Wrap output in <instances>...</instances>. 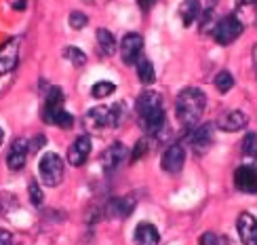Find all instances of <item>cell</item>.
I'll list each match as a JSON object with an SVG mask.
<instances>
[{"label": "cell", "instance_id": "6da1fadb", "mask_svg": "<svg viewBox=\"0 0 257 245\" xmlns=\"http://www.w3.org/2000/svg\"><path fill=\"white\" fill-rule=\"evenodd\" d=\"M135 110L139 116V125L148 135L163 137L165 131H169L167 127V114L163 106V95L156 91H144L137 98Z\"/></svg>", "mask_w": 257, "mask_h": 245}, {"label": "cell", "instance_id": "7a4b0ae2", "mask_svg": "<svg viewBox=\"0 0 257 245\" xmlns=\"http://www.w3.org/2000/svg\"><path fill=\"white\" fill-rule=\"evenodd\" d=\"M207 108V95L196 87H188L184 91H179L177 100H175V114L179 123L192 129L200 123V116L205 114Z\"/></svg>", "mask_w": 257, "mask_h": 245}, {"label": "cell", "instance_id": "3957f363", "mask_svg": "<svg viewBox=\"0 0 257 245\" xmlns=\"http://www.w3.org/2000/svg\"><path fill=\"white\" fill-rule=\"evenodd\" d=\"M38 174L45 186H59L63 182V158L57 152H45L38 163Z\"/></svg>", "mask_w": 257, "mask_h": 245}, {"label": "cell", "instance_id": "277c9868", "mask_svg": "<svg viewBox=\"0 0 257 245\" xmlns=\"http://www.w3.org/2000/svg\"><path fill=\"white\" fill-rule=\"evenodd\" d=\"M242 24L236 15H226L223 19H219L215 28H213V38H215L217 45H232L240 34H242Z\"/></svg>", "mask_w": 257, "mask_h": 245}, {"label": "cell", "instance_id": "5b68a950", "mask_svg": "<svg viewBox=\"0 0 257 245\" xmlns=\"http://www.w3.org/2000/svg\"><path fill=\"white\" fill-rule=\"evenodd\" d=\"M186 165V148L184 144H171L167 150L163 152V158H160V169L171 176H177Z\"/></svg>", "mask_w": 257, "mask_h": 245}, {"label": "cell", "instance_id": "8992f818", "mask_svg": "<svg viewBox=\"0 0 257 245\" xmlns=\"http://www.w3.org/2000/svg\"><path fill=\"white\" fill-rule=\"evenodd\" d=\"M128 158V150L122 142H114L112 146H108L101 154V169L105 174H114L116 169H120L122 163Z\"/></svg>", "mask_w": 257, "mask_h": 245}, {"label": "cell", "instance_id": "52a82bcc", "mask_svg": "<svg viewBox=\"0 0 257 245\" xmlns=\"http://www.w3.org/2000/svg\"><path fill=\"white\" fill-rule=\"evenodd\" d=\"M234 188L242 195H257V167L251 165H240L234 172Z\"/></svg>", "mask_w": 257, "mask_h": 245}, {"label": "cell", "instance_id": "ba28073f", "mask_svg": "<svg viewBox=\"0 0 257 245\" xmlns=\"http://www.w3.org/2000/svg\"><path fill=\"white\" fill-rule=\"evenodd\" d=\"M142 51H144V38L142 34L137 32H128L124 34V38L120 40V57L126 66H133L137 63V59L142 57Z\"/></svg>", "mask_w": 257, "mask_h": 245}, {"label": "cell", "instance_id": "9c48e42d", "mask_svg": "<svg viewBox=\"0 0 257 245\" xmlns=\"http://www.w3.org/2000/svg\"><path fill=\"white\" fill-rule=\"evenodd\" d=\"M213 129H215V125H213V123L192 127L190 146H192V150H194L196 154H205L209 148L213 146Z\"/></svg>", "mask_w": 257, "mask_h": 245}, {"label": "cell", "instance_id": "30bf717a", "mask_svg": "<svg viewBox=\"0 0 257 245\" xmlns=\"http://www.w3.org/2000/svg\"><path fill=\"white\" fill-rule=\"evenodd\" d=\"M19 59V38H7L0 45V76H5L17 66Z\"/></svg>", "mask_w": 257, "mask_h": 245}, {"label": "cell", "instance_id": "8fae6325", "mask_svg": "<svg viewBox=\"0 0 257 245\" xmlns=\"http://www.w3.org/2000/svg\"><path fill=\"white\" fill-rule=\"evenodd\" d=\"M91 137L89 135H78L76 140L72 142V146L68 148V163L72 167H82L84 163H87V158L91 154Z\"/></svg>", "mask_w": 257, "mask_h": 245}, {"label": "cell", "instance_id": "7c38bea8", "mask_svg": "<svg viewBox=\"0 0 257 245\" xmlns=\"http://www.w3.org/2000/svg\"><path fill=\"white\" fill-rule=\"evenodd\" d=\"M42 121L55 125L59 129H72L74 127V116L63 106H42Z\"/></svg>", "mask_w": 257, "mask_h": 245}, {"label": "cell", "instance_id": "4fadbf2b", "mask_svg": "<svg viewBox=\"0 0 257 245\" xmlns=\"http://www.w3.org/2000/svg\"><path fill=\"white\" fill-rule=\"evenodd\" d=\"M133 207H135V201L131 197H112L103 205V214L108 220H124L133 211Z\"/></svg>", "mask_w": 257, "mask_h": 245}, {"label": "cell", "instance_id": "5bb4252c", "mask_svg": "<svg viewBox=\"0 0 257 245\" xmlns=\"http://www.w3.org/2000/svg\"><path fill=\"white\" fill-rule=\"evenodd\" d=\"M28 140L24 137H17V140L11 144L9 152H7V167L11 172H21L26 167V161H28Z\"/></svg>", "mask_w": 257, "mask_h": 245}, {"label": "cell", "instance_id": "9a60e30c", "mask_svg": "<svg viewBox=\"0 0 257 245\" xmlns=\"http://www.w3.org/2000/svg\"><path fill=\"white\" fill-rule=\"evenodd\" d=\"M238 228V237L242 245H257V218L249 211H242L236 222Z\"/></svg>", "mask_w": 257, "mask_h": 245}, {"label": "cell", "instance_id": "2e32d148", "mask_svg": "<svg viewBox=\"0 0 257 245\" xmlns=\"http://www.w3.org/2000/svg\"><path fill=\"white\" fill-rule=\"evenodd\" d=\"M217 129L226 131V133H234V131H240L247 127V116H244L240 110H228L219 114V119L215 123Z\"/></svg>", "mask_w": 257, "mask_h": 245}, {"label": "cell", "instance_id": "e0dca14e", "mask_svg": "<svg viewBox=\"0 0 257 245\" xmlns=\"http://www.w3.org/2000/svg\"><path fill=\"white\" fill-rule=\"evenodd\" d=\"M87 131L91 133H99L103 127H108V106H97V108H91L82 119Z\"/></svg>", "mask_w": 257, "mask_h": 245}, {"label": "cell", "instance_id": "ac0fdd59", "mask_svg": "<svg viewBox=\"0 0 257 245\" xmlns=\"http://www.w3.org/2000/svg\"><path fill=\"white\" fill-rule=\"evenodd\" d=\"M158 243H160V235L154 224L142 222L135 228V245H158Z\"/></svg>", "mask_w": 257, "mask_h": 245}, {"label": "cell", "instance_id": "d6986e66", "mask_svg": "<svg viewBox=\"0 0 257 245\" xmlns=\"http://www.w3.org/2000/svg\"><path fill=\"white\" fill-rule=\"evenodd\" d=\"M95 38H97V53L101 57H112L114 51H116V38L112 36L110 30L99 28L95 32Z\"/></svg>", "mask_w": 257, "mask_h": 245}, {"label": "cell", "instance_id": "ffe728a7", "mask_svg": "<svg viewBox=\"0 0 257 245\" xmlns=\"http://www.w3.org/2000/svg\"><path fill=\"white\" fill-rule=\"evenodd\" d=\"M200 15V7H198V0H184V5L179 7V17H181V24L184 26H192Z\"/></svg>", "mask_w": 257, "mask_h": 245}, {"label": "cell", "instance_id": "44dd1931", "mask_svg": "<svg viewBox=\"0 0 257 245\" xmlns=\"http://www.w3.org/2000/svg\"><path fill=\"white\" fill-rule=\"evenodd\" d=\"M135 66H137V76H139V80H142L144 85H152V83L156 80L154 63L150 61V59H146V57H139Z\"/></svg>", "mask_w": 257, "mask_h": 245}, {"label": "cell", "instance_id": "7402d4cb", "mask_svg": "<svg viewBox=\"0 0 257 245\" xmlns=\"http://www.w3.org/2000/svg\"><path fill=\"white\" fill-rule=\"evenodd\" d=\"M240 154L244 161H249V163H255V158H257V133H247L242 137V144H240Z\"/></svg>", "mask_w": 257, "mask_h": 245}, {"label": "cell", "instance_id": "603a6c76", "mask_svg": "<svg viewBox=\"0 0 257 245\" xmlns=\"http://www.w3.org/2000/svg\"><path fill=\"white\" fill-rule=\"evenodd\" d=\"M63 57H66L74 68H82L84 63H87V55H84V51H80L78 47H66L63 49Z\"/></svg>", "mask_w": 257, "mask_h": 245}, {"label": "cell", "instance_id": "cb8c5ba5", "mask_svg": "<svg viewBox=\"0 0 257 245\" xmlns=\"http://www.w3.org/2000/svg\"><path fill=\"white\" fill-rule=\"evenodd\" d=\"M116 91V85L110 83V80H99V83H95L93 85V89H91V95L95 100H103V98H108V95H112Z\"/></svg>", "mask_w": 257, "mask_h": 245}, {"label": "cell", "instance_id": "d4e9b609", "mask_svg": "<svg viewBox=\"0 0 257 245\" xmlns=\"http://www.w3.org/2000/svg\"><path fill=\"white\" fill-rule=\"evenodd\" d=\"M213 85H215V89L219 93H228L234 87V76L228 70H221V72H217V76H215V80H213Z\"/></svg>", "mask_w": 257, "mask_h": 245}, {"label": "cell", "instance_id": "484cf974", "mask_svg": "<svg viewBox=\"0 0 257 245\" xmlns=\"http://www.w3.org/2000/svg\"><path fill=\"white\" fill-rule=\"evenodd\" d=\"M148 152H150V140H148V137H142V140L135 144V148L131 150V154H128V161H131V163L142 161V158H144Z\"/></svg>", "mask_w": 257, "mask_h": 245}, {"label": "cell", "instance_id": "4316f807", "mask_svg": "<svg viewBox=\"0 0 257 245\" xmlns=\"http://www.w3.org/2000/svg\"><path fill=\"white\" fill-rule=\"evenodd\" d=\"M28 195H30V201H32V205H42V190H40V186H38V182L36 180H32V182L28 184Z\"/></svg>", "mask_w": 257, "mask_h": 245}, {"label": "cell", "instance_id": "83f0119b", "mask_svg": "<svg viewBox=\"0 0 257 245\" xmlns=\"http://www.w3.org/2000/svg\"><path fill=\"white\" fill-rule=\"evenodd\" d=\"M87 24H89V17L84 13H80V11H72V13H70V26L74 30H82Z\"/></svg>", "mask_w": 257, "mask_h": 245}, {"label": "cell", "instance_id": "f1b7e54d", "mask_svg": "<svg viewBox=\"0 0 257 245\" xmlns=\"http://www.w3.org/2000/svg\"><path fill=\"white\" fill-rule=\"evenodd\" d=\"M198 245H228V241L221 235H215V232H205V235L200 237Z\"/></svg>", "mask_w": 257, "mask_h": 245}, {"label": "cell", "instance_id": "f546056e", "mask_svg": "<svg viewBox=\"0 0 257 245\" xmlns=\"http://www.w3.org/2000/svg\"><path fill=\"white\" fill-rule=\"evenodd\" d=\"M17 207V199L13 195L9 193H0V209H3V214H7V211L15 209Z\"/></svg>", "mask_w": 257, "mask_h": 245}, {"label": "cell", "instance_id": "4dcf8cb0", "mask_svg": "<svg viewBox=\"0 0 257 245\" xmlns=\"http://www.w3.org/2000/svg\"><path fill=\"white\" fill-rule=\"evenodd\" d=\"M45 135H36V137H32V140L28 142V152H32V154H36L42 146H45Z\"/></svg>", "mask_w": 257, "mask_h": 245}, {"label": "cell", "instance_id": "1f68e13d", "mask_svg": "<svg viewBox=\"0 0 257 245\" xmlns=\"http://www.w3.org/2000/svg\"><path fill=\"white\" fill-rule=\"evenodd\" d=\"M13 235H11L9 230H5V228H0V245H13Z\"/></svg>", "mask_w": 257, "mask_h": 245}, {"label": "cell", "instance_id": "d6a6232c", "mask_svg": "<svg viewBox=\"0 0 257 245\" xmlns=\"http://www.w3.org/2000/svg\"><path fill=\"white\" fill-rule=\"evenodd\" d=\"M137 3H139V7H142L144 11H150L154 7V0H137Z\"/></svg>", "mask_w": 257, "mask_h": 245}, {"label": "cell", "instance_id": "836d02e7", "mask_svg": "<svg viewBox=\"0 0 257 245\" xmlns=\"http://www.w3.org/2000/svg\"><path fill=\"white\" fill-rule=\"evenodd\" d=\"M13 9H17V11L26 9V0H13Z\"/></svg>", "mask_w": 257, "mask_h": 245}, {"label": "cell", "instance_id": "e575fe53", "mask_svg": "<svg viewBox=\"0 0 257 245\" xmlns=\"http://www.w3.org/2000/svg\"><path fill=\"white\" fill-rule=\"evenodd\" d=\"M236 3H238V5H255L257 0H236Z\"/></svg>", "mask_w": 257, "mask_h": 245}, {"label": "cell", "instance_id": "d590c367", "mask_svg": "<svg viewBox=\"0 0 257 245\" xmlns=\"http://www.w3.org/2000/svg\"><path fill=\"white\" fill-rule=\"evenodd\" d=\"M3 142H5V131L0 129V146H3Z\"/></svg>", "mask_w": 257, "mask_h": 245}, {"label": "cell", "instance_id": "8d00e7d4", "mask_svg": "<svg viewBox=\"0 0 257 245\" xmlns=\"http://www.w3.org/2000/svg\"><path fill=\"white\" fill-rule=\"evenodd\" d=\"M84 3H87V5H97L99 0H84Z\"/></svg>", "mask_w": 257, "mask_h": 245}, {"label": "cell", "instance_id": "74e56055", "mask_svg": "<svg viewBox=\"0 0 257 245\" xmlns=\"http://www.w3.org/2000/svg\"><path fill=\"white\" fill-rule=\"evenodd\" d=\"M253 59H255V63H257V45H255V49H253Z\"/></svg>", "mask_w": 257, "mask_h": 245}, {"label": "cell", "instance_id": "f35d334b", "mask_svg": "<svg viewBox=\"0 0 257 245\" xmlns=\"http://www.w3.org/2000/svg\"><path fill=\"white\" fill-rule=\"evenodd\" d=\"M255 17H257V3H255Z\"/></svg>", "mask_w": 257, "mask_h": 245}]
</instances>
